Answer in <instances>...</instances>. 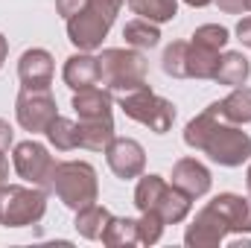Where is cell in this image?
Returning <instances> with one entry per match:
<instances>
[{
	"instance_id": "obj_1",
	"label": "cell",
	"mask_w": 251,
	"mask_h": 248,
	"mask_svg": "<svg viewBox=\"0 0 251 248\" xmlns=\"http://www.w3.org/2000/svg\"><path fill=\"white\" fill-rule=\"evenodd\" d=\"M184 143L196 152H204L213 164L231 170L243 167L251 158V137L219 114V102H210L184 125Z\"/></svg>"
},
{
	"instance_id": "obj_2",
	"label": "cell",
	"mask_w": 251,
	"mask_h": 248,
	"mask_svg": "<svg viewBox=\"0 0 251 248\" xmlns=\"http://www.w3.org/2000/svg\"><path fill=\"white\" fill-rule=\"evenodd\" d=\"M100 85L111 94V97H126L137 88L146 85V70L149 64L143 59L140 50L131 47H108L100 56Z\"/></svg>"
},
{
	"instance_id": "obj_3",
	"label": "cell",
	"mask_w": 251,
	"mask_h": 248,
	"mask_svg": "<svg viewBox=\"0 0 251 248\" xmlns=\"http://www.w3.org/2000/svg\"><path fill=\"white\" fill-rule=\"evenodd\" d=\"M123 9V0H88L85 9L73 18H67V38L76 50L94 53L102 47L108 29L114 26L117 15Z\"/></svg>"
},
{
	"instance_id": "obj_4",
	"label": "cell",
	"mask_w": 251,
	"mask_h": 248,
	"mask_svg": "<svg viewBox=\"0 0 251 248\" xmlns=\"http://www.w3.org/2000/svg\"><path fill=\"white\" fill-rule=\"evenodd\" d=\"M190 196H184L178 187L167 184L161 175L149 173V175H140V181L134 187V207L140 213L146 210H155L167 225H178L184 222L190 213Z\"/></svg>"
},
{
	"instance_id": "obj_5",
	"label": "cell",
	"mask_w": 251,
	"mask_h": 248,
	"mask_svg": "<svg viewBox=\"0 0 251 248\" xmlns=\"http://www.w3.org/2000/svg\"><path fill=\"white\" fill-rule=\"evenodd\" d=\"M50 193L59 196V201H62L64 207L82 210V207L94 204L97 196H100L97 170L88 161H59L56 170H53Z\"/></svg>"
},
{
	"instance_id": "obj_6",
	"label": "cell",
	"mask_w": 251,
	"mask_h": 248,
	"mask_svg": "<svg viewBox=\"0 0 251 248\" xmlns=\"http://www.w3.org/2000/svg\"><path fill=\"white\" fill-rule=\"evenodd\" d=\"M47 213V190L32 184H0V225L26 228Z\"/></svg>"
},
{
	"instance_id": "obj_7",
	"label": "cell",
	"mask_w": 251,
	"mask_h": 248,
	"mask_svg": "<svg viewBox=\"0 0 251 248\" xmlns=\"http://www.w3.org/2000/svg\"><path fill=\"white\" fill-rule=\"evenodd\" d=\"M120 108H123V114L128 120L146 125L155 134H167L173 128V123H176V105L170 99L158 97L149 85L120 97Z\"/></svg>"
},
{
	"instance_id": "obj_8",
	"label": "cell",
	"mask_w": 251,
	"mask_h": 248,
	"mask_svg": "<svg viewBox=\"0 0 251 248\" xmlns=\"http://www.w3.org/2000/svg\"><path fill=\"white\" fill-rule=\"evenodd\" d=\"M56 158L50 155V149L38 140H24L12 149V167L18 173V178H24L26 184L41 187L50 193V181H53V170H56Z\"/></svg>"
},
{
	"instance_id": "obj_9",
	"label": "cell",
	"mask_w": 251,
	"mask_h": 248,
	"mask_svg": "<svg viewBox=\"0 0 251 248\" xmlns=\"http://www.w3.org/2000/svg\"><path fill=\"white\" fill-rule=\"evenodd\" d=\"M59 117V105L53 99L50 91H32V88H21L18 99H15V120L24 131L29 134H44L47 125Z\"/></svg>"
},
{
	"instance_id": "obj_10",
	"label": "cell",
	"mask_w": 251,
	"mask_h": 248,
	"mask_svg": "<svg viewBox=\"0 0 251 248\" xmlns=\"http://www.w3.org/2000/svg\"><path fill=\"white\" fill-rule=\"evenodd\" d=\"M105 161H108V170L123 181L140 178L146 170V152L134 137H117L114 134V140L105 149Z\"/></svg>"
},
{
	"instance_id": "obj_11",
	"label": "cell",
	"mask_w": 251,
	"mask_h": 248,
	"mask_svg": "<svg viewBox=\"0 0 251 248\" xmlns=\"http://www.w3.org/2000/svg\"><path fill=\"white\" fill-rule=\"evenodd\" d=\"M228 234H231V231H228L225 219H222L210 204H204V207L196 213V219L187 225L184 243H187L190 248H216V246H222V240H225Z\"/></svg>"
},
{
	"instance_id": "obj_12",
	"label": "cell",
	"mask_w": 251,
	"mask_h": 248,
	"mask_svg": "<svg viewBox=\"0 0 251 248\" xmlns=\"http://www.w3.org/2000/svg\"><path fill=\"white\" fill-rule=\"evenodd\" d=\"M53 73H56V64L53 56L41 47H32V50H24V56L18 59V79L24 88H32V91H50L53 85Z\"/></svg>"
},
{
	"instance_id": "obj_13",
	"label": "cell",
	"mask_w": 251,
	"mask_h": 248,
	"mask_svg": "<svg viewBox=\"0 0 251 248\" xmlns=\"http://www.w3.org/2000/svg\"><path fill=\"white\" fill-rule=\"evenodd\" d=\"M228 225L231 234H251V196L237 193H219L207 201Z\"/></svg>"
},
{
	"instance_id": "obj_14",
	"label": "cell",
	"mask_w": 251,
	"mask_h": 248,
	"mask_svg": "<svg viewBox=\"0 0 251 248\" xmlns=\"http://www.w3.org/2000/svg\"><path fill=\"white\" fill-rule=\"evenodd\" d=\"M170 178H173V187H178V190H181L184 196H190V198L207 196V193H210V184H213L210 170H207L201 161H196V158H181V161H176Z\"/></svg>"
},
{
	"instance_id": "obj_15",
	"label": "cell",
	"mask_w": 251,
	"mask_h": 248,
	"mask_svg": "<svg viewBox=\"0 0 251 248\" xmlns=\"http://www.w3.org/2000/svg\"><path fill=\"white\" fill-rule=\"evenodd\" d=\"M73 111L82 123H91V120H114V97L105 91V88H82V91H73Z\"/></svg>"
},
{
	"instance_id": "obj_16",
	"label": "cell",
	"mask_w": 251,
	"mask_h": 248,
	"mask_svg": "<svg viewBox=\"0 0 251 248\" xmlns=\"http://www.w3.org/2000/svg\"><path fill=\"white\" fill-rule=\"evenodd\" d=\"M62 79L70 91H82V88H94L100 85V59L94 53H73L64 59Z\"/></svg>"
},
{
	"instance_id": "obj_17",
	"label": "cell",
	"mask_w": 251,
	"mask_h": 248,
	"mask_svg": "<svg viewBox=\"0 0 251 248\" xmlns=\"http://www.w3.org/2000/svg\"><path fill=\"white\" fill-rule=\"evenodd\" d=\"M249 76H251V62L243 56V53L228 50V53H222V56H219V67H216L213 82L228 85V88H240V85H246V82H249Z\"/></svg>"
},
{
	"instance_id": "obj_18",
	"label": "cell",
	"mask_w": 251,
	"mask_h": 248,
	"mask_svg": "<svg viewBox=\"0 0 251 248\" xmlns=\"http://www.w3.org/2000/svg\"><path fill=\"white\" fill-rule=\"evenodd\" d=\"M108 222H111V210L94 201V204L76 210L73 228H76V234L85 237V240H102V231L108 228Z\"/></svg>"
},
{
	"instance_id": "obj_19",
	"label": "cell",
	"mask_w": 251,
	"mask_h": 248,
	"mask_svg": "<svg viewBox=\"0 0 251 248\" xmlns=\"http://www.w3.org/2000/svg\"><path fill=\"white\" fill-rule=\"evenodd\" d=\"M114 140V120H79V149L88 152H105L108 143Z\"/></svg>"
},
{
	"instance_id": "obj_20",
	"label": "cell",
	"mask_w": 251,
	"mask_h": 248,
	"mask_svg": "<svg viewBox=\"0 0 251 248\" xmlns=\"http://www.w3.org/2000/svg\"><path fill=\"white\" fill-rule=\"evenodd\" d=\"M219 114L234 125L251 123V88L240 85V88H234L225 99H219Z\"/></svg>"
},
{
	"instance_id": "obj_21",
	"label": "cell",
	"mask_w": 251,
	"mask_h": 248,
	"mask_svg": "<svg viewBox=\"0 0 251 248\" xmlns=\"http://www.w3.org/2000/svg\"><path fill=\"white\" fill-rule=\"evenodd\" d=\"M123 38L126 47H131V50H152L161 41V29H158V24H152L146 18H134L123 26Z\"/></svg>"
},
{
	"instance_id": "obj_22",
	"label": "cell",
	"mask_w": 251,
	"mask_h": 248,
	"mask_svg": "<svg viewBox=\"0 0 251 248\" xmlns=\"http://www.w3.org/2000/svg\"><path fill=\"white\" fill-rule=\"evenodd\" d=\"M219 50H207L190 41L187 50V79H213L219 67Z\"/></svg>"
},
{
	"instance_id": "obj_23",
	"label": "cell",
	"mask_w": 251,
	"mask_h": 248,
	"mask_svg": "<svg viewBox=\"0 0 251 248\" xmlns=\"http://www.w3.org/2000/svg\"><path fill=\"white\" fill-rule=\"evenodd\" d=\"M128 9L152 24H167L178 15V0H128Z\"/></svg>"
},
{
	"instance_id": "obj_24",
	"label": "cell",
	"mask_w": 251,
	"mask_h": 248,
	"mask_svg": "<svg viewBox=\"0 0 251 248\" xmlns=\"http://www.w3.org/2000/svg\"><path fill=\"white\" fill-rule=\"evenodd\" d=\"M44 134H47L50 146L59 149V152H73V149H79V123L67 120V117H62V114L47 125Z\"/></svg>"
},
{
	"instance_id": "obj_25",
	"label": "cell",
	"mask_w": 251,
	"mask_h": 248,
	"mask_svg": "<svg viewBox=\"0 0 251 248\" xmlns=\"http://www.w3.org/2000/svg\"><path fill=\"white\" fill-rule=\"evenodd\" d=\"M137 219H117L111 216L108 228L102 231V246L108 248H128V246H137Z\"/></svg>"
},
{
	"instance_id": "obj_26",
	"label": "cell",
	"mask_w": 251,
	"mask_h": 248,
	"mask_svg": "<svg viewBox=\"0 0 251 248\" xmlns=\"http://www.w3.org/2000/svg\"><path fill=\"white\" fill-rule=\"evenodd\" d=\"M187 50H190V41H173V44L164 50L161 67H164L167 76H173V79H187Z\"/></svg>"
},
{
	"instance_id": "obj_27",
	"label": "cell",
	"mask_w": 251,
	"mask_h": 248,
	"mask_svg": "<svg viewBox=\"0 0 251 248\" xmlns=\"http://www.w3.org/2000/svg\"><path fill=\"white\" fill-rule=\"evenodd\" d=\"M190 41L193 44H199V47H207V50H225V44L231 41V32L225 29V26H219V24H201V26H196V32L190 35Z\"/></svg>"
},
{
	"instance_id": "obj_28",
	"label": "cell",
	"mask_w": 251,
	"mask_h": 248,
	"mask_svg": "<svg viewBox=\"0 0 251 248\" xmlns=\"http://www.w3.org/2000/svg\"><path fill=\"white\" fill-rule=\"evenodd\" d=\"M164 228H167V222H164L155 210L140 213V219H137V240H140V246H155V243H161Z\"/></svg>"
},
{
	"instance_id": "obj_29",
	"label": "cell",
	"mask_w": 251,
	"mask_h": 248,
	"mask_svg": "<svg viewBox=\"0 0 251 248\" xmlns=\"http://www.w3.org/2000/svg\"><path fill=\"white\" fill-rule=\"evenodd\" d=\"M225 15H246L251 12V0H213Z\"/></svg>"
},
{
	"instance_id": "obj_30",
	"label": "cell",
	"mask_w": 251,
	"mask_h": 248,
	"mask_svg": "<svg viewBox=\"0 0 251 248\" xmlns=\"http://www.w3.org/2000/svg\"><path fill=\"white\" fill-rule=\"evenodd\" d=\"M85 3H88V0H56V12L62 15L64 21H67V18L79 15V12L85 9Z\"/></svg>"
},
{
	"instance_id": "obj_31",
	"label": "cell",
	"mask_w": 251,
	"mask_h": 248,
	"mask_svg": "<svg viewBox=\"0 0 251 248\" xmlns=\"http://www.w3.org/2000/svg\"><path fill=\"white\" fill-rule=\"evenodd\" d=\"M237 41L243 44V47H249L251 50V15H246V18H240V24H237Z\"/></svg>"
},
{
	"instance_id": "obj_32",
	"label": "cell",
	"mask_w": 251,
	"mask_h": 248,
	"mask_svg": "<svg viewBox=\"0 0 251 248\" xmlns=\"http://www.w3.org/2000/svg\"><path fill=\"white\" fill-rule=\"evenodd\" d=\"M15 143V131H12V125L9 120H3L0 117V152H9V146Z\"/></svg>"
},
{
	"instance_id": "obj_33",
	"label": "cell",
	"mask_w": 251,
	"mask_h": 248,
	"mask_svg": "<svg viewBox=\"0 0 251 248\" xmlns=\"http://www.w3.org/2000/svg\"><path fill=\"white\" fill-rule=\"evenodd\" d=\"M9 178V161H6V152H0V184H6Z\"/></svg>"
},
{
	"instance_id": "obj_34",
	"label": "cell",
	"mask_w": 251,
	"mask_h": 248,
	"mask_svg": "<svg viewBox=\"0 0 251 248\" xmlns=\"http://www.w3.org/2000/svg\"><path fill=\"white\" fill-rule=\"evenodd\" d=\"M6 56H9V41H6V35L0 32V70H3V64H6Z\"/></svg>"
},
{
	"instance_id": "obj_35",
	"label": "cell",
	"mask_w": 251,
	"mask_h": 248,
	"mask_svg": "<svg viewBox=\"0 0 251 248\" xmlns=\"http://www.w3.org/2000/svg\"><path fill=\"white\" fill-rule=\"evenodd\" d=\"M187 6H193V9H204V6H210L213 0H184Z\"/></svg>"
},
{
	"instance_id": "obj_36",
	"label": "cell",
	"mask_w": 251,
	"mask_h": 248,
	"mask_svg": "<svg viewBox=\"0 0 251 248\" xmlns=\"http://www.w3.org/2000/svg\"><path fill=\"white\" fill-rule=\"evenodd\" d=\"M246 187H249V196H251V164H249V173H246Z\"/></svg>"
}]
</instances>
